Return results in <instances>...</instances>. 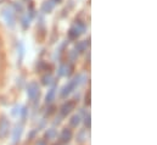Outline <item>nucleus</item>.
I'll return each mask as SVG.
<instances>
[{"instance_id":"1","label":"nucleus","mask_w":157,"mask_h":145,"mask_svg":"<svg viewBox=\"0 0 157 145\" xmlns=\"http://www.w3.org/2000/svg\"><path fill=\"white\" fill-rule=\"evenodd\" d=\"M71 138H72V133H71V131H67V129H65V131L61 133V137H60L61 142H63V143L70 142Z\"/></svg>"},{"instance_id":"2","label":"nucleus","mask_w":157,"mask_h":145,"mask_svg":"<svg viewBox=\"0 0 157 145\" xmlns=\"http://www.w3.org/2000/svg\"><path fill=\"white\" fill-rule=\"evenodd\" d=\"M39 145H46V144H45V143H44V142H41V143H40Z\"/></svg>"}]
</instances>
